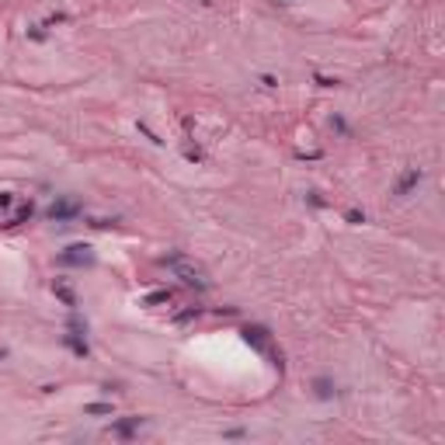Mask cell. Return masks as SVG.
I'll return each mask as SVG.
<instances>
[{"instance_id": "30bf717a", "label": "cell", "mask_w": 445, "mask_h": 445, "mask_svg": "<svg viewBox=\"0 0 445 445\" xmlns=\"http://www.w3.org/2000/svg\"><path fill=\"white\" fill-rule=\"evenodd\" d=\"M28 216H32V202H28V205H21L18 213H14V216H11V219H7V226H21V223H24Z\"/></svg>"}, {"instance_id": "52a82bcc", "label": "cell", "mask_w": 445, "mask_h": 445, "mask_svg": "<svg viewBox=\"0 0 445 445\" xmlns=\"http://www.w3.org/2000/svg\"><path fill=\"white\" fill-rule=\"evenodd\" d=\"M146 306H164V303H174V292L171 289H160V292H150L146 299H143Z\"/></svg>"}, {"instance_id": "ba28073f", "label": "cell", "mask_w": 445, "mask_h": 445, "mask_svg": "<svg viewBox=\"0 0 445 445\" xmlns=\"http://www.w3.org/2000/svg\"><path fill=\"white\" fill-rule=\"evenodd\" d=\"M136 428H139V417H129V421H118L115 425V435H122V438H129Z\"/></svg>"}, {"instance_id": "5b68a950", "label": "cell", "mask_w": 445, "mask_h": 445, "mask_svg": "<svg viewBox=\"0 0 445 445\" xmlns=\"http://www.w3.org/2000/svg\"><path fill=\"white\" fill-rule=\"evenodd\" d=\"M53 289H56V296L66 303V306H77V296H73V289H70L63 278H56V282H53Z\"/></svg>"}, {"instance_id": "277c9868", "label": "cell", "mask_w": 445, "mask_h": 445, "mask_svg": "<svg viewBox=\"0 0 445 445\" xmlns=\"http://www.w3.org/2000/svg\"><path fill=\"white\" fill-rule=\"evenodd\" d=\"M244 341L254 345L257 351H271V341H268V330L265 327H244Z\"/></svg>"}, {"instance_id": "8fae6325", "label": "cell", "mask_w": 445, "mask_h": 445, "mask_svg": "<svg viewBox=\"0 0 445 445\" xmlns=\"http://www.w3.org/2000/svg\"><path fill=\"white\" fill-rule=\"evenodd\" d=\"M87 414H112V404H87Z\"/></svg>"}, {"instance_id": "9a60e30c", "label": "cell", "mask_w": 445, "mask_h": 445, "mask_svg": "<svg viewBox=\"0 0 445 445\" xmlns=\"http://www.w3.org/2000/svg\"><path fill=\"white\" fill-rule=\"evenodd\" d=\"M261 84H265V87H278V80L271 77V73H265V77H261Z\"/></svg>"}, {"instance_id": "4fadbf2b", "label": "cell", "mask_w": 445, "mask_h": 445, "mask_svg": "<svg viewBox=\"0 0 445 445\" xmlns=\"http://www.w3.org/2000/svg\"><path fill=\"white\" fill-rule=\"evenodd\" d=\"M334 129H337L341 136H348V122H345V118H334Z\"/></svg>"}, {"instance_id": "5bb4252c", "label": "cell", "mask_w": 445, "mask_h": 445, "mask_svg": "<svg viewBox=\"0 0 445 445\" xmlns=\"http://www.w3.org/2000/svg\"><path fill=\"white\" fill-rule=\"evenodd\" d=\"M362 219H365V216L358 213V209H348V223H362Z\"/></svg>"}, {"instance_id": "3957f363", "label": "cell", "mask_w": 445, "mask_h": 445, "mask_svg": "<svg viewBox=\"0 0 445 445\" xmlns=\"http://www.w3.org/2000/svg\"><path fill=\"white\" fill-rule=\"evenodd\" d=\"M80 213L77 202H66V198H59V202H53V209H49V219H56V223H66V219H73V216Z\"/></svg>"}, {"instance_id": "8992f818", "label": "cell", "mask_w": 445, "mask_h": 445, "mask_svg": "<svg viewBox=\"0 0 445 445\" xmlns=\"http://www.w3.org/2000/svg\"><path fill=\"white\" fill-rule=\"evenodd\" d=\"M414 185H421V171H407V174L400 177V185H397V195H407Z\"/></svg>"}, {"instance_id": "2e32d148", "label": "cell", "mask_w": 445, "mask_h": 445, "mask_svg": "<svg viewBox=\"0 0 445 445\" xmlns=\"http://www.w3.org/2000/svg\"><path fill=\"white\" fill-rule=\"evenodd\" d=\"M11 202H14V195H7V192L0 195V209H7V205H11Z\"/></svg>"}, {"instance_id": "7a4b0ae2", "label": "cell", "mask_w": 445, "mask_h": 445, "mask_svg": "<svg viewBox=\"0 0 445 445\" xmlns=\"http://www.w3.org/2000/svg\"><path fill=\"white\" fill-rule=\"evenodd\" d=\"M59 265H94V251L87 244H70L59 254Z\"/></svg>"}, {"instance_id": "6da1fadb", "label": "cell", "mask_w": 445, "mask_h": 445, "mask_svg": "<svg viewBox=\"0 0 445 445\" xmlns=\"http://www.w3.org/2000/svg\"><path fill=\"white\" fill-rule=\"evenodd\" d=\"M167 271H174L177 278L185 282V285H195V289H209V278H205V271L198 268L195 261H188L185 254H167L164 261H160Z\"/></svg>"}, {"instance_id": "9c48e42d", "label": "cell", "mask_w": 445, "mask_h": 445, "mask_svg": "<svg viewBox=\"0 0 445 445\" xmlns=\"http://www.w3.org/2000/svg\"><path fill=\"white\" fill-rule=\"evenodd\" d=\"M313 386H317V397H320V400H327V397H334V383H330V379H324V376H320V379H317Z\"/></svg>"}, {"instance_id": "7c38bea8", "label": "cell", "mask_w": 445, "mask_h": 445, "mask_svg": "<svg viewBox=\"0 0 445 445\" xmlns=\"http://www.w3.org/2000/svg\"><path fill=\"white\" fill-rule=\"evenodd\" d=\"M185 156H188V160H202V150H198V146H188Z\"/></svg>"}]
</instances>
